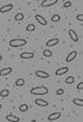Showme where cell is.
Listing matches in <instances>:
<instances>
[{"instance_id": "27", "label": "cell", "mask_w": 83, "mask_h": 122, "mask_svg": "<svg viewBox=\"0 0 83 122\" xmlns=\"http://www.w3.org/2000/svg\"><path fill=\"white\" fill-rule=\"evenodd\" d=\"M77 20H79V22H82V20H83V15H82V13L77 15Z\"/></svg>"}, {"instance_id": "24", "label": "cell", "mask_w": 83, "mask_h": 122, "mask_svg": "<svg viewBox=\"0 0 83 122\" xmlns=\"http://www.w3.org/2000/svg\"><path fill=\"white\" fill-rule=\"evenodd\" d=\"M65 83H66V84H72V83H75V78H74V77H68V78L65 79Z\"/></svg>"}, {"instance_id": "13", "label": "cell", "mask_w": 83, "mask_h": 122, "mask_svg": "<svg viewBox=\"0 0 83 122\" xmlns=\"http://www.w3.org/2000/svg\"><path fill=\"white\" fill-rule=\"evenodd\" d=\"M61 117V112H53V114H50L48 116V121H55V120H58Z\"/></svg>"}, {"instance_id": "4", "label": "cell", "mask_w": 83, "mask_h": 122, "mask_svg": "<svg viewBox=\"0 0 83 122\" xmlns=\"http://www.w3.org/2000/svg\"><path fill=\"white\" fill-rule=\"evenodd\" d=\"M12 9H13V5H12V4H6V5H4V6L0 7V13H7V12H10Z\"/></svg>"}, {"instance_id": "26", "label": "cell", "mask_w": 83, "mask_h": 122, "mask_svg": "<svg viewBox=\"0 0 83 122\" xmlns=\"http://www.w3.org/2000/svg\"><path fill=\"white\" fill-rule=\"evenodd\" d=\"M64 93V90L63 89H58L57 91H56V95H58V96H61V95H63Z\"/></svg>"}, {"instance_id": "9", "label": "cell", "mask_w": 83, "mask_h": 122, "mask_svg": "<svg viewBox=\"0 0 83 122\" xmlns=\"http://www.w3.org/2000/svg\"><path fill=\"white\" fill-rule=\"evenodd\" d=\"M35 56V53H29V51H25V53H22L20 54V57L23 60H30Z\"/></svg>"}, {"instance_id": "1", "label": "cell", "mask_w": 83, "mask_h": 122, "mask_svg": "<svg viewBox=\"0 0 83 122\" xmlns=\"http://www.w3.org/2000/svg\"><path fill=\"white\" fill-rule=\"evenodd\" d=\"M27 43V41L25 38H14V40H11L10 41V46L13 47V48H19V47H23Z\"/></svg>"}, {"instance_id": "5", "label": "cell", "mask_w": 83, "mask_h": 122, "mask_svg": "<svg viewBox=\"0 0 83 122\" xmlns=\"http://www.w3.org/2000/svg\"><path fill=\"white\" fill-rule=\"evenodd\" d=\"M35 104L38 105V107H48L49 102L45 101V99H42V98H37V99H35Z\"/></svg>"}, {"instance_id": "3", "label": "cell", "mask_w": 83, "mask_h": 122, "mask_svg": "<svg viewBox=\"0 0 83 122\" xmlns=\"http://www.w3.org/2000/svg\"><path fill=\"white\" fill-rule=\"evenodd\" d=\"M58 0H43L40 6L42 7H49V6H53L55 4H57Z\"/></svg>"}, {"instance_id": "25", "label": "cell", "mask_w": 83, "mask_h": 122, "mask_svg": "<svg viewBox=\"0 0 83 122\" xmlns=\"http://www.w3.org/2000/svg\"><path fill=\"white\" fill-rule=\"evenodd\" d=\"M71 6V1H65L64 4H63V7L64 9H68V7H70Z\"/></svg>"}, {"instance_id": "7", "label": "cell", "mask_w": 83, "mask_h": 122, "mask_svg": "<svg viewBox=\"0 0 83 122\" xmlns=\"http://www.w3.org/2000/svg\"><path fill=\"white\" fill-rule=\"evenodd\" d=\"M68 72H69V67L68 66L66 67H61V68L56 70V76L57 77H61V76H63V74H65Z\"/></svg>"}, {"instance_id": "2", "label": "cell", "mask_w": 83, "mask_h": 122, "mask_svg": "<svg viewBox=\"0 0 83 122\" xmlns=\"http://www.w3.org/2000/svg\"><path fill=\"white\" fill-rule=\"evenodd\" d=\"M30 92L32 95H46L49 92V89L46 86H38V87H32Z\"/></svg>"}, {"instance_id": "18", "label": "cell", "mask_w": 83, "mask_h": 122, "mask_svg": "<svg viewBox=\"0 0 83 122\" xmlns=\"http://www.w3.org/2000/svg\"><path fill=\"white\" fill-rule=\"evenodd\" d=\"M72 103H74L75 105L82 107V105H83V99H82V98H75V99L72 101Z\"/></svg>"}, {"instance_id": "11", "label": "cell", "mask_w": 83, "mask_h": 122, "mask_svg": "<svg viewBox=\"0 0 83 122\" xmlns=\"http://www.w3.org/2000/svg\"><path fill=\"white\" fill-rule=\"evenodd\" d=\"M76 56H77V51H76V50L70 51V53L68 54V56H66V62H71L74 59H76Z\"/></svg>"}, {"instance_id": "10", "label": "cell", "mask_w": 83, "mask_h": 122, "mask_svg": "<svg viewBox=\"0 0 83 122\" xmlns=\"http://www.w3.org/2000/svg\"><path fill=\"white\" fill-rule=\"evenodd\" d=\"M36 76H37L38 78H42V79H45V78H49V77H50L49 73H46L45 71H40V70H38V71L36 72Z\"/></svg>"}, {"instance_id": "30", "label": "cell", "mask_w": 83, "mask_h": 122, "mask_svg": "<svg viewBox=\"0 0 83 122\" xmlns=\"http://www.w3.org/2000/svg\"><path fill=\"white\" fill-rule=\"evenodd\" d=\"M0 109H1V104H0Z\"/></svg>"}, {"instance_id": "15", "label": "cell", "mask_w": 83, "mask_h": 122, "mask_svg": "<svg viewBox=\"0 0 83 122\" xmlns=\"http://www.w3.org/2000/svg\"><path fill=\"white\" fill-rule=\"evenodd\" d=\"M7 121H11V122H19L20 120H19V117H17V116H14V115H12V114H10V115H6V117H5Z\"/></svg>"}, {"instance_id": "20", "label": "cell", "mask_w": 83, "mask_h": 122, "mask_svg": "<svg viewBox=\"0 0 83 122\" xmlns=\"http://www.w3.org/2000/svg\"><path fill=\"white\" fill-rule=\"evenodd\" d=\"M29 110V105L26 103H23L22 105H19V111H27Z\"/></svg>"}, {"instance_id": "16", "label": "cell", "mask_w": 83, "mask_h": 122, "mask_svg": "<svg viewBox=\"0 0 83 122\" xmlns=\"http://www.w3.org/2000/svg\"><path fill=\"white\" fill-rule=\"evenodd\" d=\"M9 96H10V91H9V90L4 89V90H1V91H0V97L6 98V97H9Z\"/></svg>"}, {"instance_id": "6", "label": "cell", "mask_w": 83, "mask_h": 122, "mask_svg": "<svg viewBox=\"0 0 83 122\" xmlns=\"http://www.w3.org/2000/svg\"><path fill=\"white\" fill-rule=\"evenodd\" d=\"M59 43V38H51V40H48L46 41V47H55Z\"/></svg>"}, {"instance_id": "17", "label": "cell", "mask_w": 83, "mask_h": 122, "mask_svg": "<svg viewBox=\"0 0 83 122\" xmlns=\"http://www.w3.org/2000/svg\"><path fill=\"white\" fill-rule=\"evenodd\" d=\"M24 85H25V80H24L23 78H19V79L16 80V86H17V87H19V86H24Z\"/></svg>"}, {"instance_id": "12", "label": "cell", "mask_w": 83, "mask_h": 122, "mask_svg": "<svg viewBox=\"0 0 83 122\" xmlns=\"http://www.w3.org/2000/svg\"><path fill=\"white\" fill-rule=\"evenodd\" d=\"M36 20H37L40 25H46V24H48V20H46L43 16H40V15H36Z\"/></svg>"}, {"instance_id": "23", "label": "cell", "mask_w": 83, "mask_h": 122, "mask_svg": "<svg viewBox=\"0 0 83 122\" xmlns=\"http://www.w3.org/2000/svg\"><path fill=\"white\" fill-rule=\"evenodd\" d=\"M51 20H52V22H59V20H61V16H58V15H53V16L51 17Z\"/></svg>"}, {"instance_id": "19", "label": "cell", "mask_w": 83, "mask_h": 122, "mask_svg": "<svg viewBox=\"0 0 83 122\" xmlns=\"http://www.w3.org/2000/svg\"><path fill=\"white\" fill-rule=\"evenodd\" d=\"M43 56L44 57H51L52 56V51L49 50V49H44L43 50Z\"/></svg>"}, {"instance_id": "8", "label": "cell", "mask_w": 83, "mask_h": 122, "mask_svg": "<svg viewBox=\"0 0 83 122\" xmlns=\"http://www.w3.org/2000/svg\"><path fill=\"white\" fill-rule=\"evenodd\" d=\"M68 32H69V36H70V38H71L74 42H78V35L76 34V31H75V30L70 29Z\"/></svg>"}, {"instance_id": "14", "label": "cell", "mask_w": 83, "mask_h": 122, "mask_svg": "<svg viewBox=\"0 0 83 122\" xmlns=\"http://www.w3.org/2000/svg\"><path fill=\"white\" fill-rule=\"evenodd\" d=\"M12 67H5L3 70H0V76H7L10 73H12Z\"/></svg>"}, {"instance_id": "28", "label": "cell", "mask_w": 83, "mask_h": 122, "mask_svg": "<svg viewBox=\"0 0 83 122\" xmlns=\"http://www.w3.org/2000/svg\"><path fill=\"white\" fill-rule=\"evenodd\" d=\"M82 89H83V84H82V83H79V84L77 85V90H79V91H82Z\"/></svg>"}, {"instance_id": "29", "label": "cell", "mask_w": 83, "mask_h": 122, "mask_svg": "<svg viewBox=\"0 0 83 122\" xmlns=\"http://www.w3.org/2000/svg\"><path fill=\"white\" fill-rule=\"evenodd\" d=\"M1 60H3V55H1V54H0V61H1Z\"/></svg>"}, {"instance_id": "21", "label": "cell", "mask_w": 83, "mask_h": 122, "mask_svg": "<svg viewBox=\"0 0 83 122\" xmlns=\"http://www.w3.org/2000/svg\"><path fill=\"white\" fill-rule=\"evenodd\" d=\"M14 19H16L17 22H22V20L24 19V15H23V13H17V15L14 16Z\"/></svg>"}, {"instance_id": "22", "label": "cell", "mask_w": 83, "mask_h": 122, "mask_svg": "<svg viewBox=\"0 0 83 122\" xmlns=\"http://www.w3.org/2000/svg\"><path fill=\"white\" fill-rule=\"evenodd\" d=\"M36 30V25L35 24H29L27 26H26V31H29V32H32V31H35Z\"/></svg>"}]
</instances>
